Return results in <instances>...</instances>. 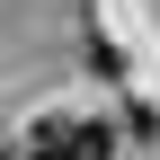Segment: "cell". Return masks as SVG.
I'll return each instance as SVG.
<instances>
[{
    "mask_svg": "<svg viewBox=\"0 0 160 160\" xmlns=\"http://www.w3.org/2000/svg\"><path fill=\"white\" fill-rule=\"evenodd\" d=\"M27 160H116V133L89 116H45L27 133Z\"/></svg>",
    "mask_w": 160,
    "mask_h": 160,
    "instance_id": "1",
    "label": "cell"
},
{
    "mask_svg": "<svg viewBox=\"0 0 160 160\" xmlns=\"http://www.w3.org/2000/svg\"><path fill=\"white\" fill-rule=\"evenodd\" d=\"M0 160H9V151H0Z\"/></svg>",
    "mask_w": 160,
    "mask_h": 160,
    "instance_id": "2",
    "label": "cell"
}]
</instances>
